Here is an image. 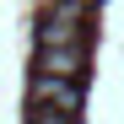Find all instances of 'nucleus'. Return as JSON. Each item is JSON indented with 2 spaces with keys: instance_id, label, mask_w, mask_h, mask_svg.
<instances>
[{
  "instance_id": "39448f33",
  "label": "nucleus",
  "mask_w": 124,
  "mask_h": 124,
  "mask_svg": "<svg viewBox=\"0 0 124 124\" xmlns=\"http://www.w3.org/2000/svg\"><path fill=\"white\" fill-rule=\"evenodd\" d=\"M76 6H97V0H76Z\"/></svg>"
},
{
  "instance_id": "7ed1b4c3",
  "label": "nucleus",
  "mask_w": 124,
  "mask_h": 124,
  "mask_svg": "<svg viewBox=\"0 0 124 124\" xmlns=\"http://www.w3.org/2000/svg\"><path fill=\"white\" fill-rule=\"evenodd\" d=\"M38 70L81 81V70H86V43H38Z\"/></svg>"
},
{
  "instance_id": "f257e3e1",
  "label": "nucleus",
  "mask_w": 124,
  "mask_h": 124,
  "mask_svg": "<svg viewBox=\"0 0 124 124\" xmlns=\"http://www.w3.org/2000/svg\"><path fill=\"white\" fill-rule=\"evenodd\" d=\"M86 11L76 0H43V16H38V43H86Z\"/></svg>"
},
{
  "instance_id": "20e7f679",
  "label": "nucleus",
  "mask_w": 124,
  "mask_h": 124,
  "mask_svg": "<svg viewBox=\"0 0 124 124\" xmlns=\"http://www.w3.org/2000/svg\"><path fill=\"white\" fill-rule=\"evenodd\" d=\"M27 124H76V113H65V108H49V102H32Z\"/></svg>"
},
{
  "instance_id": "f03ea898",
  "label": "nucleus",
  "mask_w": 124,
  "mask_h": 124,
  "mask_svg": "<svg viewBox=\"0 0 124 124\" xmlns=\"http://www.w3.org/2000/svg\"><path fill=\"white\" fill-rule=\"evenodd\" d=\"M32 102H49V108H65V113H81V81L76 76H32Z\"/></svg>"
}]
</instances>
